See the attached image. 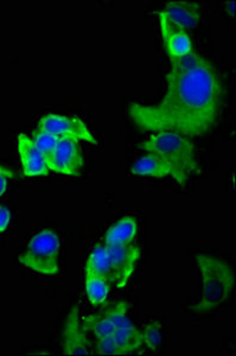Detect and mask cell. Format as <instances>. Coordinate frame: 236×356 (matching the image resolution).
<instances>
[{"label":"cell","mask_w":236,"mask_h":356,"mask_svg":"<svg viewBox=\"0 0 236 356\" xmlns=\"http://www.w3.org/2000/svg\"><path fill=\"white\" fill-rule=\"evenodd\" d=\"M167 90L155 105L130 104L128 115L145 132L171 131L200 137L212 131L220 117L224 89L212 62L194 53L170 60Z\"/></svg>","instance_id":"cell-1"},{"label":"cell","mask_w":236,"mask_h":356,"mask_svg":"<svg viewBox=\"0 0 236 356\" xmlns=\"http://www.w3.org/2000/svg\"><path fill=\"white\" fill-rule=\"evenodd\" d=\"M140 150L158 154L171 168L172 178L185 188L192 175L200 171L195 156V145L190 139L171 131H160L139 144Z\"/></svg>","instance_id":"cell-2"},{"label":"cell","mask_w":236,"mask_h":356,"mask_svg":"<svg viewBox=\"0 0 236 356\" xmlns=\"http://www.w3.org/2000/svg\"><path fill=\"white\" fill-rule=\"evenodd\" d=\"M203 282L200 300L189 310L196 315H207L226 303L234 289V271L228 263L214 255L196 254Z\"/></svg>","instance_id":"cell-3"},{"label":"cell","mask_w":236,"mask_h":356,"mask_svg":"<svg viewBox=\"0 0 236 356\" xmlns=\"http://www.w3.org/2000/svg\"><path fill=\"white\" fill-rule=\"evenodd\" d=\"M61 240L53 229H43L33 235L26 250L19 255V263L31 271L45 275L60 271Z\"/></svg>","instance_id":"cell-4"},{"label":"cell","mask_w":236,"mask_h":356,"mask_svg":"<svg viewBox=\"0 0 236 356\" xmlns=\"http://www.w3.org/2000/svg\"><path fill=\"white\" fill-rule=\"evenodd\" d=\"M127 312L128 304L126 302H119L115 307L105 312L115 327V332L112 335L115 336L121 355L138 354L142 353L144 347L142 330H139L130 322Z\"/></svg>","instance_id":"cell-5"},{"label":"cell","mask_w":236,"mask_h":356,"mask_svg":"<svg viewBox=\"0 0 236 356\" xmlns=\"http://www.w3.org/2000/svg\"><path fill=\"white\" fill-rule=\"evenodd\" d=\"M40 130L49 132L60 139H71L75 142H86L96 145V138L90 132L86 122L76 117H68L62 114H45L38 122Z\"/></svg>","instance_id":"cell-6"},{"label":"cell","mask_w":236,"mask_h":356,"mask_svg":"<svg viewBox=\"0 0 236 356\" xmlns=\"http://www.w3.org/2000/svg\"><path fill=\"white\" fill-rule=\"evenodd\" d=\"M50 171L70 177H78L83 168V154L78 142L71 139H60L53 152L45 158Z\"/></svg>","instance_id":"cell-7"},{"label":"cell","mask_w":236,"mask_h":356,"mask_svg":"<svg viewBox=\"0 0 236 356\" xmlns=\"http://www.w3.org/2000/svg\"><path fill=\"white\" fill-rule=\"evenodd\" d=\"M110 253V268L117 289H125L140 259V248L133 243L107 246Z\"/></svg>","instance_id":"cell-8"},{"label":"cell","mask_w":236,"mask_h":356,"mask_svg":"<svg viewBox=\"0 0 236 356\" xmlns=\"http://www.w3.org/2000/svg\"><path fill=\"white\" fill-rule=\"evenodd\" d=\"M157 17L169 60H178L194 53L192 37L185 29L170 21L162 11L157 13Z\"/></svg>","instance_id":"cell-9"},{"label":"cell","mask_w":236,"mask_h":356,"mask_svg":"<svg viewBox=\"0 0 236 356\" xmlns=\"http://www.w3.org/2000/svg\"><path fill=\"white\" fill-rule=\"evenodd\" d=\"M62 348L65 355H86L90 354V341L81 318L78 305H75L65 318L62 330Z\"/></svg>","instance_id":"cell-10"},{"label":"cell","mask_w":236,"mask_h":356,"mask_svg":"<svg viewBox=\"0 0 236 356\" xmlns=\"http://www.w3.org/2000/svg\"><path fill=\"white\" fill-rule=\"evenodd\" d=\"M17 151L22 162V169L26 177L48 176L50 170L41 151L37 149L31 138L25 134L17 136Z\"/></svg>","instance_id":"cell-11"},{"label":"cell","mask_w":236,"mask_h":356,"mask_svg":"<svg viewBox=\"0 0 236 356\" xmlns=\"http://www.w3.org/2000/svg\"><path fill=\"white\" fill-rule=\"evenodd\" d=\"M160 11L170 21L185 29L187 31L190 29L196 28L201 19L200 4L194 1H183V0L169 1Z\"/></svg>","instance_id":"cell-12"},{"label":"cell","mask_w":236,"mask_h":356,"mask_svg":"<svg viewBox=\"0 0 236 356\" xmlns=\"http://www.w3.org/2000/svg\"><path fill=\"white\" fill-rule=\"evenodd\" d=\"M130 174L138 177L172 178L171 168L158 154L147 152L130 168Z\"/></svg>","instance_id":"cell-13"},{"label":"cell","mask_w":236,"mask_h":356,"mask_svg":"<svg viewBox=\"0 0 236 356\" xmlns=\"http://www.w3.org/2000/svg\"><path fill=\"white\" fill-rule=\"evenodd\" d=\"M138 234V222L135 218L126 216L112 225L105 234L103 241L106 246L133 243Z\"/></svg>","instance_id":"cell-14"},{"label":"cell","mask_w":236,"mask_h":356,"mask_svg":"<svg viewBox=\"0 0 236 356\" xmlns=\"http://www.w3.org/2000/svg\"><path fill=\"white\" fill-rule=\"evenodd\" d=\"M86 275H96L106 280L110 284H115L110 268V253L105 243L96 245L90 253L86 264Z\"/></svg>","instance_id":"cell-15"},{"label":"cell","mask_w":236,"mask_h":356,"mask_svg":"<svg viewBox=\"0 0 236 356\" xmlns=\"http://www.w3.org/2000/svg\"><path fill=\"white\" fill-rule=\"evenodd\" d=\"M86 293L92 305L99 307L106 303L110 291V284L96 275H86Z\"/></svg>","instance_id":"cell-16"},{"label":"cell","mask_w":236,"mask_h":356,"mask_svg":"<svg viewBox=\"0 0 236 356\" xmlns=\"http://www.w3.org/2000/svg\"><path fill=\"white\" fill-rule=\"evenodd\" d=\"M82 324L86 329V332H92L95 339L112 335L115 332V327H113V324H112L105 312L101 315L88 316L85 320L82 321Z\"/></svg>","instance_id":"cell-17"},{"label":"cell","mask_w":236,"mask_h":356,"mask_svg":"<svg viewBox=\"0 0 236 356\" xmlns=\"http://www.w3.org/2000/svg\"><path fill=\"white\" fill-rule=\"evenodd\" d=\"M143 343L151 352H157L162 344V324L158 321L147 324L142 330Z\"/></svg>","instance_id":"cell-18"},{"label":"cell","mask_w":236,"mask_h":356,"mask_svg":"<svg viewBox=\"0 0 236 356\" xmlns=\"http://www.w3.org/2000/svg\"><path fill=\"white\" fill-rule=\"evenodd\" d=\"M33 142L35 143L37 149L41 151V154L44 156V158H47L58 145L60 138L49 134V132L37 129L33 132Z\"/></svg>","instance_id":"cell-19"},{"label":"cell","mask_w":236,"mask_h":356,"mask_svg":"<svg viewBox=\"0 0 236 356\" xmlns=\"http://www.w3.org/2000/svg\"><path fill=\"white\" fill-rule=\"evenodd\" d=\"M95 353L100 355H121L115 336L108 335L96 339Z\"/></svg>","instance_id":"cell-20"},{"label":"cell","mask_w":236,"mask_h":356,"mask_svg":"<svg viewBox=\"0 0 236 356\" xmlns=\"http://www.w3.org/2000/svg\"><path fill=\"white\" fill-rule=\"evenodd\" d=\"M16 177V174L5 166L0 165V197L8 191V179Z\"/></svg>","instance_id":"cell-21"},{"label":"cell","mask_w":236,"mask_h":356,"mask_svg":"<svg viewBox=\"0 0 236 356\" xmlns=\"http://www.w3.org/2000/svg\"><path fill=\"white\" fill-rule=\"evenodd\" d=\"M11 211L4 204H0V233L8 229V225L11 222Z\"/></svg>","instance_id":"cell-22"}]
</instances>
